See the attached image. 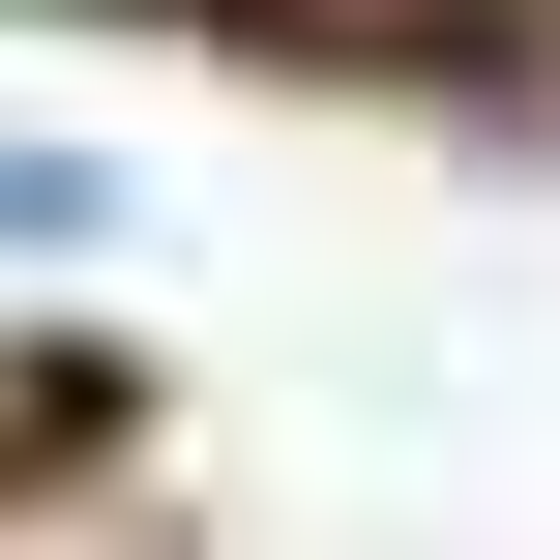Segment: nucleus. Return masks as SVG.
<instances>
[{
    "label": "nucleus",
    "mask_w": 560,
    "mask_h": 560,
    "mask_svg": "<svg viewBox=\"0 0 560 560\" xmlns=\"http://www.w3.org/2000/svg\"><path fill=\"white\" fill-rule=\"evenodd\" d=\"M118 236V148H59V118H0V266H89Z\"/></svg>",
    "instance_id": "1"
}]
</instances>
